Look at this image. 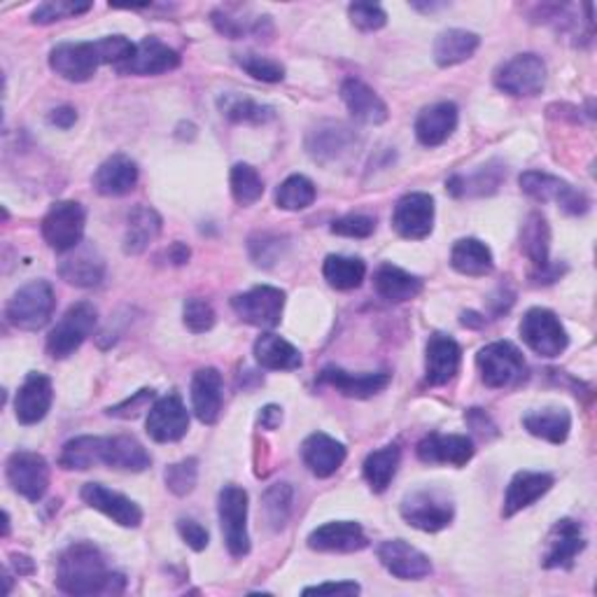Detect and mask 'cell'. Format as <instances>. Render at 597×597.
Listing matches in <instances>:
<instances>
[{"label": "cell", "mask_w": 597, "mask_h": 597, "mask_svg": "<svg viewBox=\"0 0 597 597\" xmlns=\"http://www.w3.org/2000/svg\"><path fill=\"white\" fill-rule=\"evenodd\" d=\"M341 99L353 118L364 124L378 126L388 120V106H385V101L369 85L355 80V77L341 85Z\"/></svg>", "instance_id": "1f68e13d"}, {"label": "cell", "mask_w": 597, "mask_h": 597, "mask_svg": "<svg viewBox=\"0 0 597 597\" xmlns=\"http://www.w3.org/2000/svg\"><path fill=\"white\" fill-rule=\"evenodd\" d=\"M75 122H77V112H75V108L64 106V108H56V110L49 112V124L59 126V129H70Z\"/></svg>", "instance_id": "94428289"}, {"label": "cell", "mask_w": 597, "mask_h": 597, "mask_svg": "<svg viewBox=\"0 0 597 597\" xmlns=\"http://www.w3.org/2000/svg\"><path fill=\"white\" fill-rule=\"evenodd\" d=\"M318 197L316 185L306 176H290L276 189V206L283 210H303Z\"/></svg>", "instance_id": "681fc988"}, {"label": "cell", "mask_w": 597, "mask_h": 597, "mask_svg": "<svg viewBox=\"0 0 597 597\" xmlns=\"http://www.w3.org/2000/svg\"><path fill=\"white\" fill-rule=\"evenodd\" d=\"M183 320H185V327L191 334H206L215 327V311L208 301L195 297V299L185 301Z\"/></svg>", "instance_id": "db71d44e"}, {"label": "cell", "mask_w": 597, "mask_h": 597, "mask_svg": "<svg viewBox=\"0 0 597 597\" xmlns=\"http://www.w3.org/2000/svg\"><path fill=\"white\" fill-rule=\"evenodd\" d=\"M376 231V220L369 215H345L332 222V234L345 239H369Z\"/></svg>", "instance_id": "9f6ffc18"}, {"label": "cell", "mask_w": 597, "mask_h": 597, "mask_svg": "<svg viewBox=\"0 0 597 597\" xmlns=\"http://www.w3.org/2000/svg\"><path fill=\"white\" fill-rule=\"evenodd\" d=\"M164 480L173 495H178V497L189 495L191 490L197 488V480H199V460L185 457V460L176 462V465L166 467Z\"/></svg>", "instance_id": "816d5d0a"}, {"label": "cell", "mask_w": 597, "mask_h": 597, "mask_svg": "<svg viewBox=\"0 0 597 597\" xmlns=\"http://www.w3.org/2000/svg\"><path fill=\"white\" fill-rule=\"evenodd\" d=\"M322 276L334 290H357L367 276V266L357 257L330 255L322 264Z\"/></svg>", "instance_id": "ee69618b"}, {"label": "cell", "mask_w": 597, "mask_h": 597, "mask_svg": "<svg viewBox=\"0 0 597 597\" xmlns=\"http://www.w3.org/2000/svg\"><path fill=\"white\" fill-rule=\"evenodd\" d=\"M283 420V409L276 407V403H268V407L262 409V416H259V425L264 430H276L280 425Z\"/></svg>", "instance_id": "6125c7cd"}, {"label": "cell", "mask_w": 597, "mask_h": 597, "mask_svg": "<svg viewBox=\"0 0 597 597\" xmlns=\"http://www.w3.org/2000/svg\"><path fill=\"white\" fill-rule=\"evenodd\" d=\"M54 306V287L47 280H31L12 295L5 306V318L16 330L37 332L52 320Z\"/></svg>", "instance_id": "3957f363"}, {"label": "cell", "mask_w": 597, "mask_h": 597, "mask_svg": "<svg viewBox=\"0 0 597 597\" xmlns=\"http://www.w3.org/2000/svg\"><path fill=\"white\" fill-rule=\"evenodd\" d=\"M99 460L101 465L110 469H122V472H145L152 465V457L145 451V446L136 436H101L99 441Z\"/></svg>", "instance_id": "7402d4cb"}, {"label": "cell", "mask_w": 597, "mask_h": 597, "mask_svg": "<svg viewBox=\"0 0 597 597\" xmlns=\"http://www.w3.org/2000/svg\"><path fill=\"white\" fill-rule=\"evenodd\" d=\"M255 360L272 372H295L303 364L301 353L278 334H262L255 341Z\"/></svg>", "instance_id": "f35d334b"}, {"label": "cell", "mask_w": 597, "mask_h": 597, "mask_svg": "<svg viewBox=\"0 0 597 597\" xmlns=\"http://www.w3.org/2000/svg\"><path fill=\"white\" fill-rule=\"evenodd\" d=\"M320 383L332 385L343 397L353 399H369L378 393H383L390 385L388 372H376V374H351L341 367H324L320 372Z\"/></svg>", "instance_id": "4dcf8cb0"}, {"label": "cell", "mask_w": 597, "mask_h": 597, "mask_svg": "<svg viewBox=\"0 0 597 597\" xmlns=\"http://www.w3.org/2000/svg\"><path fill=\"white\" fill-rule=\"evenodd\" d=\"M495 87L509 96H537L546 87V64L537 54H516L495 70Z\"/></svg>", "instance_id": "30bf717a"}, {"label": "cell", "mask_w": 597, "mask_h": 597, "mask_svg": "<svg viewBox=\"0 0 597 597\" xmlns=\"http://www.w3.org/2000/svg\"><path fill=\"white\" fill-rule=\"evenodd\" d=\"M231 195L239 206H253L264 197V180L250 164H236L229 173Z\"/></svg>", "instance_id": "7dc6e473"}, {"label": "cell", "mask_w": 597, "mask_h": 597, "mask_svg": "<svg viewBox=\"0 0 597 597\" xmlns=\"http://www.w3.org/2000/svg\"><path fill=\"white\" fill-rule=\"evenodd\" d=\"M357 145V133L341 122H322L306 139V150L320 164H332L351 154Z\"/></svg>", "instance_id": "ac0fdd59"}, {"label": "cell", "mask_w": 597, "mask_h": 597, "mask_svg": "<svg viewBox=\"0 0 597 597\" xmlns=\"http://www.w3.org/2000/svg\"><path fill=\"white\" fill-rule=\"evenodd\" d=\"M262 509L268 528L280 532L292 513V486L290 484H276L268 488L262 497Z\"/></svg>", "instance_id": "bcb514c9"}, {"label": "cell", "mask_w": 597, "mask_h": 597, "mask_svg": "<svg viewBox=\"0 0 597 597\" xmlns=\"http://www.w3.org/2000/svg\"><path fill=\"white\" fill-rule=\"evenodd\" d=\"M99 441L101 436H77L70 439L59 455V467L64 469H77L85 472L96 465H101L99 460Z\"/></svg>", "instance_id": "f6af8a7d"}, {"label": "cell", "mask_w": 597, "mask_h": 597, "mask_svg": "<svg viewBox=\"0 0 597 597\" xmlns=\"http://www.w3.org/2000/svg\"><path fill=\"white\" fill-rule=\"evenodd\" d=\"M220 110H222L224 118L234 124L262 126L276 118V108L257 103L241 93H224L220 99Z\"/></svg>", "instance_id": "7bdbcfd3"}, {"label": "cell", "mask_w": 597, "mask_h": 597, "mask_svg": "<svg viewBox=\"0 0 597 597\" xmlns=\"http://www.w3.org/2000/svg\"><path fill=\"white\" fill-rule=\"evenodd\" d=\"M586 549V532L584 526L572 521V518H563L557 521L549 537L546 549L542 553V567L546 570H570L576 561V555H582Z\"/></svg>", "instance_id": "2e32d148"}, {"label": "cell", "mask_w": 597, "mask_h": 597, "mask_svg": "<svg viewBox=\"0 0 597 597\" xmlns=\"http://www.w3.org/2000/svg\"><path fill=\"white\" fill-rule=\"evenodd\" d=\"M476 367L480 380L493 390L511 388V385H518L528 374L523 353L509 341H495L488 343L486 349H480L476 355Z\"/></svg>", "instance_id": "277c9868"}, {"label": "cell", "mask_w": 597, "mask_h": 597, "mask_svg": "<svg viewBox=\"0 0 597 597\" xmlns=\"http://www.w3.org/2000/svg\"><path fill=\"white\" fill-rule=\"evenodd\" d=\"M399 513L411 528L422 532H441L453 523L455 507L446 493L420 488L401 499Z\"/></svg>", "instance_id": "5b68a950"}, {"label": "cell", "mask_w": 597, "mask_h": 597, "mask_svg": "<svg viewBox=\"0 0 597 597\" xmlns=\"http://www.w3.org/2000/svg\"><path fill=\"white\" fill-rule=\"evenodd\" d=\"M91 185L101 197H126L139 185V166L124 154H112L96 168Z\"/></svg>", "instance_id": "4316f807"}, {"label": "cell", "mask_w": 597, "mask_h": 597, "mask_svg": "<svg viewBox=\"0 0 597 597\" xmlns=\"http://www.w3.org/2000/svg\"><path fill=\"white\" fill-rule=\"evenodd\" d=\"M91 10V3H70V0H49V3L37 5L31 14L33 24H54L68 16H80Z\"/></svg>", "instance_id": "f5cc1de1"}, {"label": "cell", "mask_w": 597, "mask_h": 597, "mask_svg": "<svg viewBox=\"0 0 597 597\" xmlns=\"http://www.w3.org/2000/svg\"><path fill=\"white\" fill-rule=\"evenodd\" d=\"M553 476L544 472H518L505 495L502 516L511 518L518 511L532 507L539 497H544L553 488Z\"/></svg>", "instance_id": "d6a6232c"}, {"label": "cell", "mask_w": 597, "mask_h": 597, "mask_svg": "<svg viewBox=\"0 0 597 597\" xmlns=\"http://www.w3.org/2000/svg\"><path fill=\"white\" fill-rule=\"evenodd\" d=\"M5 474L14 493L29 502H41L49 488V465L43 455L31 451H14L8 457Z\"/></svg>", "instance_id": "4fadbf2b"}, {"label": "cell", "mask_w": 597, "mask_h": 597, "mask_svg": "<svg viewBox=\"0 0 597 597\" xmlns=\"http://www.w3.org/2000/svg\"><path fill=\"white\" fill-rule=\"evenodd\" d=\"M220 526L224 534V544L234 557L250 553L247 534V493L239 486H224L220 493Z\"/></svg>", "instance_id": "7c38bea8"}, {"label": "cell", "mask_w": 597, "mask_h": 597, "mask_svg": "<svg viewBox=\"0 0 597 597\" xmlns=\"http://www.w3.org/2000/svg\"><path fill=\"white\" fill-rule=\"evenodd\" d=\"M96 322H99V311L93 303L80 301L70 306L47 336V355L52 360L70 357L91 336Z\"/></svg>", "instance_id": "8992f818"}, {"label": "cell", "mask_w": 597, "mask_h": 597, "mask_svg": "<svg viewBox=\"0 0 597 597\" xmlns=\"http://www.w3.org/2000/svg\"><path fill=\"white\" fill-rule=\"evenodd\" d=\"M56 586L66 595L93 597L124 593V574L110 570L103 551L91 542L70 544L56 563Z\"/></svg>", "instance_id": "6da1fadb"}, {"label": "cell", "mask_w": 597, "mask_h": 597, "mask_svg": "<svg viewBox=\"0 0 597 597\" xmlns=\"http://www.w3.org/2000/svg\"><path fill=\"white\" fill-rule=\"evenodd\" d=\"M3 534L8 537L10 534V513L5 511V523H3Z\"/></svg>", "instance_id": "03108f58"}, {"label": "cell", "mask_w": 597, "mask_h": 597, "mask_svg": "<svg viewBox=\"0 0 597 597\" xmlns=\"http://www.w3.org/2000/svg\"><path fill=\"white\" fill-rule=\"evenodd\" d=\"M474 441L462 434H439L432 432L418 444V457L425 465H453L465 467L474 457Z\"/></svg>", "instance_id": "44dd1931"}, {"label": "cell", "mask_w": 597, "mask_h": 597, "mask_svg": "<svg viewBox=\"0 0 597 597\" xmlns=\"http://www.w3.org/2000/svg\"><path fill=\"white\" fill-rule=\"evenodd\" d=\"M189 247L185 245V243H173L170 245V250H168V257H170V262L173 264H176V266H183V264H187L189 262Z\"/></svg>", "instance_id": "be15d7a7"}, {"label": "cell", "mask_w": 597, "mask_h": 597, "mask_svg": "<svg viewBox=\"0 0 597 597\" xmlns=\"http://www.w3.org/2000/svg\"><path fill=\"white\" fill-rule=\"evenodd\" d=\"M180 66V54L164 45L157 37H145L136 45V52L129 62L118 66V73L122 75H162L170 73Z\"/></svg>", "instance_id": "cb8c5ba5"}, {"label": "cell", "mask_w": 597, "mask_h": 597, "mask_svg": "<svg viewBox=\"0 0 597 597\" xmlns=\"http://www.w3.org/2000/svg\"><path fill=\"white\" fill-rule=\"evenodd\" d=\"M154 401H157V399H154V390L152 388H143V390H139L133 397H129L122 403H118V407H110L106 413L110 418L133 420V418H139L143 411H147Z\"/></svg>", "instance_id": "6f0895ef"}, {"label": "cell", "mask_w": 597, "mask_h": 597, "mask_svg": "<svg viewBox=\"0 0 597 597\" xmlns=\"http://www.w3.org/2000/svg\"><path fill=\"white\" fill-rule=\"evenodd\" d=\"M191 409L203 425H215L222 411V374L213 367H203L191 376Z\"/></svg>", "instance_id": "83f0119b"}, {"label": "cell", "mask_w": 597, "mask_h": 597, "mask_svg": "<svg viewBox=\"0 0 597 597\" xmlns=\"http://www.w3.org/2000/svg\"><path fill=\"white\" fill-rule=\"evenodd\" d=\"M213 26L218 29V33H222L229 41H239L243 35H264V29L272 31V22H268V16H255V19H241L236 14H231L229 10L220 8L213 14Z\"/></svg>", "instance_id": "c3c4849f"}, {"label": "cell", "mask_w": 597, "mask_h": 597, "mask_svg": "<svg viewBox=\"0 0 597 597\" xmlns=\"http://www.w3.org/2000/svg\"><path fill=\"white\" fill-rule=\"evenodd\" d=\"M162 234V215L150 206H136L129 213L126 234H124V253L143 255L145 250L159 239Z\"/></svg>", "instance_id": "836d02e7"}, {"label": "cell", "mask_w": 597, "mask_h": 597, "mask_svg": "<svg viewBox=\"0 0 597 597\" xmlns=\"http://www.w3.org/2000/svg\"><path fill=\"white\" fill-rule=\"evenodd\" d=\"M145 430L152 441L157 444H173V441H180L189 430V413L180 395L170 393L162 399H157L147 411Z\"/></svg>", "instance_id": "9a60e30c"}, {"label": "cell", "mask_w": 597, "mask_h": 597, "mask_svg": "<svg viewBox=\"0 0 597 597\" xmlns=\"http://www.w3.org/2000/svg\"><path fill=\"white\" fill-rule=\"evenodd\" d=\"M231 308H234V313L243 322L262 327V330H272V327H278L283 320L285 292L272 285H257L253 290L231 299Z\"/></svg>", "instance_id": "8fae6325"}, {"label": "cell", "mask_w": 597, "mask_h": 597, "mask_svg": "<svg viewBox=\"0 0 597 597\" xmlns=\"http://www.w3.org/2000/svg\"><path fill=\"white\" fill-rule=\"evenodd\" d=\"M451 266L457 274L469 278H484L493 274L495 259L490 247L478 239H460L451 250Z\"/></svg>", "instance_id": "8d00e7d4"}, {"label": "cell", "mask_w": 597, "mask_h": 597, "mask_svg": "<svg viewBox=\"0 0 597 597\" xmlns=\"http://www.w3.org/2000/svg\"><path fill=\"white\" fill-rule=\"evenodd\" d=\"M521 247L526 257L539 268V274L549 272L553 278H557V268L551 272V226L542 213H530L523 229H521ZM537 274V276H539Z\"/></svg>", "instance_id": "e575fe53"}, {"label": "cell", "mask_w": 597, "mask_h": 597, "mask_svg": "<svg viewBox=\"0 0 597 597\" xmlns=\"http://www.w3.org/2000/svg\"><path fill=\"white\" fill-rule=\"evenodd\" d=\"M374 287L385 301L403 303L416 299L422 292V280L395 264H383L374 274Z\"/></svg>", "instance_id": "d590c367"}, {"label": "cell", "mask_w": 597, "mask_h": 597, "mask_svg": "<svg viewBox=\"0 0 597 597\" xmlns=\"http://www.w3.org/2000/svg\"><path fill=\"white\" fill-rule=\"evenodd\" d=\"M59 276L75 287H96L106 278V259L93 245L80 243L62 259Z\"/></svg>", "instance_id": "484cf974"}, {"label": "cell", "mask_w": 597, "mask_h": 597, "mask_svg": "<svg viewBox=\"0 0 597 597\" xmlns=\"http://www.w3.org/2000/svg\"><path fill=\"white\" fill-rule=\"evenodd\" d=\"M308 546L322 553H355L369 546V539L355 521H332L308 534Z\"/></svg>", "instance_id": "603a6c76"}, {"label": "cell", "mask_w": 597, "mask_h": 597, "mask_svg": "<svg viewBox=\"0 0 597 597\" xmlns=\"http://www.w3.org/2000/svg\"><path fill=\"white\" fill-rule=\"evenodd\" d=\"M376 553L380 565L401 582H420L432 574L430 557L409 542H403V539L383 542Z\"/></svg>", "instance_id": "e0dca14e"}, {"label": "cell", "mask_w": 597, "mask_h": 597, "mask_svg": "<svg viewBox=\"0 0 597 597\" xmlns=\"http://www.w3.org/2000/svg\"><path fill=\"white\" fill-rule=\"evenodd\" d=\"M87 213L77 201H56L43 220V239L54 253L66 255L85 239Z\"/></svg>", "instance_id": "ba28073f"}, {"label": "cell", "mask_w": 597, "mask_h": 597, "mask_svg": "<svg viewBox=\"0 0 597 597\" xmlns=\"http://www.w3.org/2000/svg\"><path fill=\"white\" fill-rule=\"evenodd\" d=\"M518 183H521V189L530 199L539 203H557L567 215H586L590 208V201L584 191L572 187L563 178L551 176V173L526 170Z\"/></svg>", "instance_id": "52a82bcc"}, {"label": "cell", "mask_w": 597, "mask_h": 597, "mask_svg": "<svg viewBox=\"0 0 597 597\" xmlns=\"http://www.w3.org/2000/svg\"><path fill=\"white\" fill-rule=\"evenodd\" d=\"M393 226L401 239L422 241L434 229V199L425 191H411L395 206Z\"/></svg>", "instance_id": "5bb4252c"}, {"label": "cell", "mask_w": 597, "mask_h": 597, "mask_svg": "<svg viewBox=\"0 0 597 597\" xmlns=\"http://www.w3.org/2000/svg\"><path fill=\"white\" fill-rule=\"evenodd\" d=\"M54 388L45 374L31 372L14 399V416L22 425H37L52 409Z\"/></svg>", "instance_id": "ffe728a7"}, {"label": "cell", "mask_w": 597, "mask_h": 597, "mask_svg": "<svg viewBox=\"0 0 597 597\" xmlns=\"http://www.w3.org/2000/svg\"><path fill=\"white\" fill-rule=\"evenodd\" d=\"M507 178V168L502 162H490L480 166L474 176H455L446 183V189L453 197H486L497 191Z\"/></svg>", "instance_id": "ab89813d"}, {"label": "cell", "mask_w": 597, "mask_h": 597, "mask_svg": "<svg viewBox=\"0 0 597 597\" xmlns=\"http://www.w3.org/2000/svg\"><path fill=\"white\" fill-rule=\"evenodd\" d=\"M457 106L451 101H441L422 108L416 120V139L425 147L444 145L457 129Z\"/></svg>", "instance_id": "d4e9b609"}, {"label": "cell", "mask_w": 597, "mask_h": 597, "mask_svg": "<svg viewBox=\"0 0 597 597\" xmlns=\"http://www.w3.org/2000/svg\"><path fill=\"white\" fill-rule=\"evenodd\" d=\"M349 16L353 26H357L360 31H378L385 24H388V14L376 3H353L349 8Z\"/></svg>", "instance_id": "11a10c76"}, {"label": "cell", "mask_w": 597, "mask_h": 597, "mask_svg": "<svg viewBox=\"0 0 597 597\" xmlns=\"http://www.w3.org/2000/svg\"><path fill=\"white\" fill-rule=\"evenodd\" d=\"M345 446L324 432H316L301 444V460L318 478H327L339 472L345 462Z\"/></svg>", "instance_id": "f1b7e54d"}, {"label": "cell", "mask_w": 597, "mask_h": 597, "mask_svg": "<svg viewBox=\"0 0 597 597\" xmlns=\"http://www.w3.org/2000/svg\"><path fill=\"white\" fill-rule=\"evenodd\" d=\"M136 45L124 35H108L96 43H62L49 52V68L68 82H89L103 64L114 68L129 62Z\"/></svg>", "instance_id": "7a4b0ae2"}, {"label": "cell", "mask_w": 597, "mask_h": 597, "mask_svg": "<svg viewBox=\"0 0 597 597\" xmlns=\"http://www.w3.org/2000/svg\"><path fill=\"white\" fill-rule=\"evenodd\" d=\"M521 336L532 353L549 360L561 357L570 345L561 318L549 308H530L521 320Z\"/></svg>", "instance_id": "9c48e42d"}, {"label": "cell", "mask_w": 597, "mask_h": 597, "mask_svg": "<svg viewBox=\"0 0 597 597\" xmlns=\"http://www.w3.org/2000/svg\"><path fill=\"white\" fill-rule=\"evenodd\" d=\"M234 59L250 77H255V80H259V82L276 85V82L285 80V66L280 62L268 59V56L247 52V54H236Z\"/></svg>", "instance_id": "f907efd6"}, {"label": "cell", "mask_w": 597, "mask_h": 597, "mask_svg": "<svg viewBox=\"0 0 597 597\" xmlns=\"http://www.w3.org/2000/svg\"><path fill=\"white\" fill-rule=\"evenodd\" d=\"M523 428L549 444H565L572 430V416L565 409H544L523 418Z\"/></svg>", "instance_id": "60d3db41"}, {"label": "cell", "mask_w": 597, "mask_h": 597, "mask_svg": "<svg viewBox=\"0 0 597 597\" xmlns=\"http://www.w3.org/2000/svg\"><path fill=\"white\" fill-rule=\"evenodd\" d=\"M178 532H180V537L185 539V544L191 551L201 553V551L208 549V539L210 537H208V530L201 523L191 521V518H180V521H178Z\"/></svg>", "instance_id": "680465c9"}, {"label": "cell", "mask_w": 597, "mask_h": 597, "mask_svg": "<svg viewBox=\"0 0 597 597\" xmlns=\"http://www.w3.org/2000/svg\"><path fill=\"white\" fill-rule=\"evenodd\" d=\"M462 364V349L455 339L446 334H434L425 351V378L430 385L451 383Z\"/></svg>", "instance_id": "f546056e"}, {"label": "cell", "mask_w": 597, "mask_h": 597, "mask_svg": "<svg viewBox=\"0 0 597 597\" xmlns=\"http://www.w3.org/2000/svg\"><path fill=\"white\" fill-rule=\"evenodd\" d=\"M478 45H480V37L472 31H462V29L444 31L434 41V62L439 68L465 64L476 54Z\"/></svg>", "instance_id": "74e56055"}, {"label": "cell", "mask_w": 597, "mask_h": 597, "mask_svg": "<svg viewBox=\"0 0 597 597\" xmlns=\"http://www.w3.org/2000/svg\"><path fill=\"white\" fill-rule=\"evenodd\" d=\"M80 497L87 507L101 511L122 528H139L143 523L141 507L122 493H114L101 484H87Z\"/></svg>", "instance_id": "d6986e66"}, {"label": "cell", "mask_w": 597, "mask_h": 597, "mask_svg": "<svg viewBox=\"0 0 597 597\" xmlns=\"http://www.w3.org/2000/svg\"><path fill=\"white\" fill-rule=\"evenodd\" d=\"M12 563H14V567H16V574L19 576H24V574H33V563H31V557H26V555H12Z\"/></svg>", "instance_id": "e7e4bbea"}, {"label": "cell", "mask_w": 597, "mask_h": 597, "mask_svg": "<svg viewBox=\"0 0 597 597\" xmlns=\"http://www.w3.org/2000/svg\"><path fill=\"white\" fill-rule=\"evenodd\" d=\"M360 586L353 582H339V584H320L303 588V595H357Z\"/></svg>", "instance_id": "91938a15"}, {"label": "cell", "mask_w": 597, "mask_h": 597, "mask_svg": "<svg viewBox=\"0 0 597 597\" xmlns=\"http://www.w3.org/2000/svg\"><path fill=\"white\" fill-rule=\"evenodd\" d=\"M399 462H401V449L397 444L383 446V449L367 455L362 469H364V478H367V484L374 493L388 490L393 478L397 476Z\"/></svg>", "instance_id": "b9f144b4"}]
</instances>
